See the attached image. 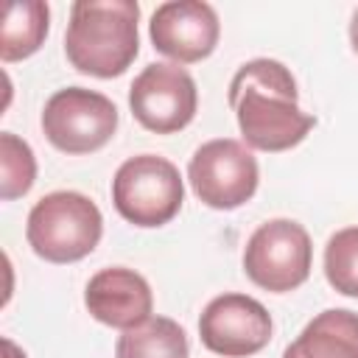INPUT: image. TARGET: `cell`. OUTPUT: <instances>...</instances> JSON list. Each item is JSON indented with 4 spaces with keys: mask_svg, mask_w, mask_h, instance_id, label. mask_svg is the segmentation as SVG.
I'll return each mask as SVG.
<instances>
[{
    "mask_svg": "<svg viewBox=\"0 0 358 358\" xmlns=\"http://www.w3.org/2000/svg\"><path fill=\"white\" fill-rule=\"evenodd\" d=\"M154 50L173 59V64H193L207 59L221 36L218 14L201 0H171L157 6L148 22Z\"/></svg>",
    "mask_w": 358,
    "mask_h": 358,
    "instance_id": "10",
    "label": "cell"
},
{
    "mask_svg": "<svg viewBox=\"0 0 358 358\" xmlns=\"http://www.w3.org/2000/svg\"><path fill=\"white\" fill-rule=\"evenodd\" d=\"M48 143L64 154H92L117 131V106L95 90L64 87L53 92L42 112Z\"/></svg>",
    "mask_w": 358,
    "mask_h": 358,
    "instance_id": "6",
    "label": "cell"
},
{
    "mask_svg": "<svg viewBox=\"0 0 358 358\" xmlns=\"http://www.w3.org/2000/svg\"><path fill=\"white\" fill-rule=\"evenodd\" d=\"M350 42H352V50L358 53V8L352 11V20H350Z\"/></svg>",
    "mask_w": 358,
    "mask_h": 358,
    "instance_id": "17",
    "label": "cell"
},
{
    "mask_svg": "<svg viewBox=\"0 0 358 358\" xmlns=\"http://www.w3.org/2000/svg\"><path fill=\"white\" fill-rule=\"evenodd\" d=\"M187 179L201 204L213 210H235L255 196L260 168L249 145L232 137H218L193 151Z\"/></svg>",
    "mask_w": 358,
    "mask_h": 358,
    "instance_id": "7",
    "label": "cell"
},
{
    "mask_svg": "<svg viewBox=\"0 0 358 358\" xmlns=\"http://www.w3.org/2000/svg\"><path fill=\"white\" fill-rule=\"evenodd\" d=\"M282 358H358V313L327 308L285 347Z\"/></svg>",
    "mask_w": 358,
    "mask_h": 358,
    "instance_id": "12",
    "label": "cell"
},
{
    "mask_svg": "<svg viewBox=\"0 0 358 358\" xmlns=\"http://www.w3.org/2000/svg\"><path fill=\"white\" fill-rule=\"evenodd\" d=\"M3 347H6L8 358H25V352H20V350L14 347V341H11V338H3Z\"/></svg>",
    "mask_w": 358,
    "mask_h": 358,
    "instance_id": "18",
    "label": "cell"
},
{
    "mask_svg": "<svg viewBox=\"0 0 358 358\" xmlns=\"http://www.w3.org/2000/svg\"><path fill=\"white\" fill-rule=\"evenodd\" d=\"M296 81L277 59H252L229 81V106L238 117L243 145L255 151H288L316 126L296 103Z\"/></svg>",
    "mask_w": 358,
    "mask_h": 358,
    "instance_id": "1",
    "label": "cell"
},
{
    "mask_svg": "<svg viewBox=\"0 0 358 358\" xmlns=\"http://www.w3.org/2000/svg\"><path fill=\"white\" fill-rule=\"evenodd\" d=\"M324 277L344 294L358 299V227H344L324 246Z\"/></svg>",
    "mask_w": 358,
    "mask_h": 358,
    "instance_id": "16",
    "label": "cell"
},
{
    "mask_svg": "<svg viewBox=\"0 0 358 358\" xmlns=\"http://www.w3.org/2000/svg\"><path fill=\"white\" fill-rule=\"evenodd\" d=\"M271 316L255 296L221 294L199 316L201 344L224 358H249L271 341Z\"/></svg>",
    "mask_w": 358,
    "mask_h": 358,
    "instance_id": "9",
    "label": "cell"
},
{
    "mask_svg": "<svg viewBox=\"0 0 358 358\" xmlns=\"http://www.w3.org/2000/svg\"><path fill=\"white\" fill-rule=\"evenodd\" d=\"M103 235L98 204L78 190H53L42 196L25 224V238L34 255L48 263H76L87 257Z\"/></svg>",
    "mask_w": 358,
    "mask_h": 358,
    "instance_id": "3",
    "label": "cell"
},
{
    "mask_svg": "<svg viewBox=\"0 0 358 358\" xmlns=\"http://www.w3.org/2000/svg\"><path fill=\"white\" fill-rule=\"evenodd\" d=\"M129 109L134 120L154 134L182 131L199 109L193 76L171 62H154L129 87Z\"/></svg>",
    "mask_w": 358,
    "mask_h": 358,
    "instance_id": "8",
    "label": "cell"
},
{
    "mask_svg": "<svg viewBox=\"0 0 358 358\" xmlns=\"http://www.w3.org/2000/svg\"><path fill=\"white\" fill-rule=\"evenodd\" d=\"M90 316L106 327L129 330L151 316L154 294L143 274L126 266H109L90 277L84 288Z\"/></svg>",
    "mask_w": 358,
    "mask_h": 358,
    "instance_id": "11",
    "label": "cell"
},
{
    "mask_svg": "<svg viewBox=\"0 0 358 358\" xmlns=\"http://www.w3.org/2000/svg\"><path fill=\"white\" fill-rule=\"evenodd\" d=\"M115 358H190V347L179 322L148 316L137 327L123 330L115 344Z\"/></svg>",
    "mask_w": 358,
    "mask_h": 358,
    "instance_id": "14",
    "label": "cell"
},
{
    "mask_svg": "<svg viewBox=\"0 0 358 358\" xmlns=\"http://www.w3.org/2000/svg\"><path fill=\"white\" fill-rule=\"evenodd\" d=\"M50 28V8L42 0H11L3 14L0 28V59L22 62L34 56L48 36Z\"/></svg>",
    "mask_w": 358,
    "mask_h": 358,
    "instance_id": "13",
    "label": "cell"
},
{
    "mask_svg": "<svg viewBox=\"0 0 358 358\" xmlns=\"http://www.w3.org/2000/svg\"><path fill=\"white\" fill-rule=\"evenodd\" d=\"M34 179H36V157L31 145L17 134L3 131L0 134V196L3 201L25 196L34 187Z\"/></svg>",
    "mask_w": 358,
    "mask_h": 358,
    "instance_id": "15",
    "label": "cell"
},
{
    "mask_svg": "<svg viewBox=\"0 0 358 358\" xmlns=\"http://www.w3.org/2000/svg\"><path fill=\"white\" fill-rule=\"evenodd\" d=\"M185 201L179 168L159 154L129 157L112 179V204L134 227L168 224Z\"/></svg>",
    "mask_w": 358,
    "mask_h": 358,
    "instance_id": "4",
    "label": "cell"
},
{
    "mask_svg": "<svg viewBox=\"0 0 358 358\" xmlns=\"http://www.w3.org/2000/svg\"><path fill=\"white\" fill-rule=\"evenodd\" d=\"M140 6L134 0H78L70 6L64 31L67 62L95 78H115L129 70L140 50Z\"/></svg>",
    "mask_w": 358,
    "mask_h": 358,
    "instance_id": "2",
    "label": "cell"
},
{
    "mask_svg": "<svg viewBox=\"0 0 358 358\" xmlns=\"http://www.w3.org/2000/svg\"><path fill=\"white\" fill-rule=\"evenodd\" d=\"M313 263L310 235L299 221L271 218L260 224L243 249V271L246 277L271 294H288L299 288Z\"/></svg>",
    "mask_w": 358,
    "mask_h": 358,
    "instance_id": "5",
    "label": "cell"
}]
</instances>
